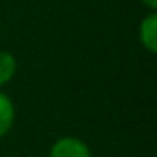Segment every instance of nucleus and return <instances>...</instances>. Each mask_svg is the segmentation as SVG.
I'll return each mask as SVG.
<instances>
[{
	"label": "nucleus",
	"instance_id": "nucleus-1",
	"mask_svg": "<svg viewBox=\"0 0 157 157\" xmlns=\"http://www.w3.org/2000/svg\"><path fill=\"white\" fill-rule=\"evenodd\" d=\"M48 157H93V151L80 137L65 135L50 146Z\"/></svg>",
	"mask_w": 157,
	"mask_h": 157
},
{
	"label": "nucleus",
	"instance_id": "nucleus-2",
	"mask_svg": "<svg viewBox=\"0 0 157 157\" xmlns=\"http://www.w3.org/2000/svg\"><path fill=\"white\" fill-rule=\"evenodd\" d=\"M139 41L148 54L157 52V13L150 11L139 24Z\"/></svg>",
	"mask_w": 157,
	"mask_h": 157
},
{
	"label": "nucleus",
	"instance_id": "nucleus-3",
	"mask_svg": "<svg viewBox=\"0 0 157 157\" xmlns=\"http://www.w3.org/2000/svg\"><path fill=\"white\" fill-rule=\"evenodd\" d=\"M15 117H17V113H15L13 100L0 89V139L6 137L11 131V128L15 124Z\"/></svg>",
	"mask_w": 157,
	"mask_h": 157
},
{
	"label": "nucleus",
	"instance_id": "nucleus-4",
	"mask_svg": "<svg viewBox=\"0 0 157 157\" xmlns=\"http://www.w3.org/2000/svg\"><path fill=\"white\" fill-rule=\"evenodd\" d=\"M17 59L11 52L0 50V89L6 87L17 74Z\"/></svg>",
	"mask_w": 157,
	"mask_h": 157
},
{
	"label": "nucleus",
	"instance_id": "nucleus-5",
	"mask_svg": "<svg viewBox=\"0 0 157 157\" xmlns=\"http://www.w3.org/2000/svg\"><path fill=\"white\" fill-rule=\"evenodd\" d=\"M140 2H142L150 11H155V10H157V0H140Z\"/></svg>",
	"mask_w": 157,
	"mask_h": 157
}]
</instances>
